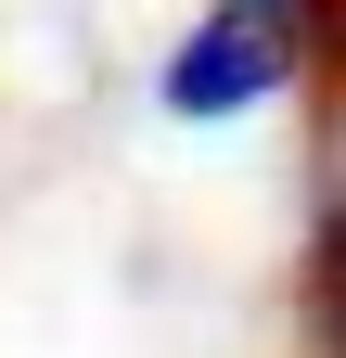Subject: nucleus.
<instances>
[{
	"label": "nucleus",
	"mask_w": 346,
	"mask_h": 358,
	"mask_svg": "<svg viewBox=\"0 0 346 358\" xmlns=\"http://www.w3.org/2000/svg\"><path fill=\"white\" fill-rule=\"evenodd\" d=\"M256 13H282L295 38H308V26H333V13H346V0H256Z\"/></svg>",
	"instance_id": "7ed1b4c3"
},
{
	"label": "nucleus",
	"mask_w": 346,
	"mask_h": 358,
	"mask_svg": "<svg viewBox=\"0 0 346 358\" xmlns=\"http://www.w3.org/2000/svg\"><path fill=\"white\" fill-rule=\"evenodd\" d=\"M321 243H308V294H321V333H346V115H333V141H321Z\"/></svg>",
	"instance_id": "f03ea898"
},
{
	"label": "nucleus",
	"mask_w": 346,
	"mask_h": 358,
	"mask_svg": "<svg viewBox=\"0 0 346 358\" xmlns=\"http://www.w3.org/2000/svg\"><path fill=\"white\" fill-rule=\"evenodd\" d=\"M282 77H295V26H282V13H256V0H219V13L167 52L154 103H167V115H193V128H219V115H244V103H270Z\"/></svg>",
	"instance_id": "f257e3e1"
},
{
	"label": "nucleus",
	"mask_w": 346,
	"mask_h": 358,
	"mask_svg": "<svg viewBox=\"0 0 346 358\" xmlns=\"http://www.w3.org/2000/svg\"><path fill=\"white\" fill-rule=\"evenodd\" d=\"M321 358H346V333H321Z\"/></svg>",
	"instance_id": "20e7f679"
}]
</instances>
